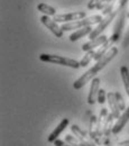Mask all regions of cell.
Returning <instances> with one entry per match:
<instances>
[{
    "label": "cell",
    "mask_w": 129,
    "mask_h": 146,
    "mask_svg": "<svg viewBox=\"0 0 129 146\" xmlns=\"http://www.w3.org/2000/svg\"><path fill=\"white\" fill-rule=\"evenodd\" d=\"M116 55H118V48L117 47H111V50L105 55L103 57H101L99 61L95 62V64L93 65L91 69H89L84 74H82L75 82H73V88L75 90H79L81 88H83L89 81H91L93 78H95V75L98 72H100L107 64H109L111 61L116 57Z\"/></svg>",
    "instance_id": "1"
},
{
    "label": "cell",
    "mask_w": 129,
    "mask_h": 146,
    "mask_svg": "<svg viewBox=\"0 0 129 146\" xmlns=\"http://www.w3.org/2000/svg\"><path fill=\"white\" fill-rule=\"evenodd\" d=\"M39 60L42 62L53 63V64H58V65H64V66H69V68H72V69L81 68L80 62H77L76 60L70 58V57H65V56H61V55L40 54L39 55Z\"/></svg>",
    "instance_id": "2"
},
{
    "label": "cell",
    "mask_w": 129,
    "mask_h": 146,
    "mask_svg": "<svg viewBox=\"0 0 129 146\" xmlns=\"http://www.w3.org/2000/svg\"><path fill=\"white\" fill-rule=\"evenodd\" d=\"M102 16L101 15H93L90 17L83 19H79L75 21H71V23H65L61 26V28L63 29V32H67V31H73V29H80L87 26H92L94 24H99L102 20Z\"/></svg>",
    "instance_id": "3"
},
{
    "label": "cell",
    "mask_w": 129,
    "mask_h": 146,
    "mask_svg": "<svg viewBox=\"0 0 129 146\" xmlns=\"http://www.w3.org/2000/svg\"><path fill=\"white\" fill-rule=\"evenodd\" d=\"M118 14H119V8L114 9L111 14L107 15L105 18L102 19V20L97 25V27H95V28H93V31L91 32V34L89 35V38H90V39H93V38H95V37L100 36V35H101V33H102V32H103V31H105V29L110 25L111 21L118 16Z\"/></svg>",
    "instance_id": "4"
},
{
    "label": "cell",
    "mask_w": 129,
    "mask_h": 146,
    "mask_svg": "<svg viewBox=\"0 0 129 146\" xmlns=\"http://www.w3.org/2000/svg\"><path fill=\"white\" fill-rule=\"evenodd\" d=\"M119 8V14H118V18L116 20L114 24V28H113V33L110 36L111 39H113L114 43L118 42V39L121 36V32H122V27L125 24V18L127 17V6L124 7H118Z\"/></svg>",
    "instance_id": "5"
},
{
    "label": "cell",
    "mask_w": 129,
    "mask_h": 146,
    "mask_svg": "<svg viewBox=\"0 0 129 146\" xmlns=\"http://www.w3.org/2000/svg\"><path fill=\"white\" fill-rule=\"evenodd\" d=\"M85 13L84 11H74V13H70V14H57L54 16V20L56 23H71V21H75L79 19L85 18Z\"/></svg>",
    "instance_id": "6"
},
{
    "label": "cell",
    "mask_w": 129,
    "mask_h": 146,
    "mask_svg": "<svg viewBox=\"0 0 129 146\" xmlns=\"http://www.w3.org/2000/svg\"><path fill=\"white\" fill-rule=\"evenodd\" d=\"M40 21H42V24H43L46 28H48V29L55 35V37L61 38V37L63 36V33H64L63 29L57 25V23H56L55 20L50 18V16H46V15L42 16V17H40Z\"/></svg>",
    "instance_id": "7"
},
{
    "label": "cell",
    "mask_w": 129,
    "mask_h": 146,
    "mask_svg": "<svg viewBox=\"0 0 129 146\" xmlns=\"http://www.w3.org/2000/svg\"><path fill=\"white\" fill-rule=\"evenodd\" d=\"M100 90V79L99 78H93L91 80V87L88 96V104L89 105H94L95 101H98V93Z\"/></svg>",
    "instance_id": "8"
},
{
    "label": "cell",
    "mask_w": 129,
    "mask_h": 146,
    "mask_svg": "<svg viewBox=\"0 0 129 146\" xmlns=\"http://www.w3.org/2000/svg\"><path fill=\"white\" fill-rule=\"evenodd\" d=\"M128 120H129V107H127V109L120 115V117L117 119L116 124L113 125V127H112V134L113 135H118L122 130V128L126 126V124L128 123Z\"/></svg>",
    "instance_id": "9"
},
{
    "label": "cell",
    "mask_w": 129,
    "mask_h": 146,
    "mask_svg": "<svg viewBox=\"0 0 129 146\" xmlns=\"http://www.w3.org/2000/svg\"><path fill=\"white\" fill-rule=\"evenodd\" d=\"M107 39H108V37L101 34L100 36L95 37L93 39H90V42L83 44L82 45V51L83 52H88V51H91V50H95L98 46H101L103 43H106Z\"/></svg>",
    "instance_id": "10"
},
{
    "label": "cell",
    "mask_w": 129,
    "mask_h": 146,
    "mask_svg": "<svg viewBox=\"0 0 129 146\" xmlns=\"http://www.w3.org/2000/svg\"><path fill=\"white\" fill-rule=\"evenodd\" d=\"M71 131L75 135V137H77V139H79L80 142H82V143H84V144H87V145L95 146V144H94V142H93L92 139H89V138H88L87 133L83 131L77 125H72V126H71Z\"/></svg>",
    "instance_id": "11"
},
{
    "label": "cell",
    "mask_w": 129,
    "mask_h": 146,
    "mask_svg": "<svg viewBox=\"0 0 129 146\" xmlns=\"http://www.w3.org/2000/svg\"><path fill=\"white\" fill-rule=\"evenodd\" d=\"M69 124H70V120H69L67 118L62 119V121L57 125V127H55V129H54V130L51 133V135L48 136L47 142H48V143H54L56 139H57V137L62 134V131L69 126Z\"/></svg>",
    "instance_id": "12"
},
{
    "label": "cell",
    "mask_w": 129,
    "mask_h": 146,
    "mask_svg": "<svg viewBox=\"0 0 129 146\" xmlns=\"http://www.w3.org/2000/svg\"><path fill=\"white\" fill-rule=\"evenodd\" d=\"M107 98H108V104H109V109L110 112L113 115L114 119H118L120 117V112L121 110L119 109V106H118V102H117V99H116V96H114V92H109L107 94Z\"/></svg>",
    "instance_id": "13"
},
{
    "label": "cell",
    "mask_w": 129,
    "mask_h": 146,
    "mask_svg": "<svg viewBox=\"0 0 129 146\" xmlns=\"http://www.w3.org/2000/svg\"><path fill=\"white\" fill-rule=\"evenodd\" d=\"M109 111L107 110V108H102L100 111V115L98 117V121H97V128H95V131L98 134V136L101 138L102 135H103V124H105V120H106V117L108 116Z\"/></svg>",
    "instance_id": "14"
},
{
    "label": "cell",
    "mask_w": 129,
    "mask_h": 146,
    "mask_svg": "<svg viewBox=\"0 0 129 146\" xmlns=\"http://www.w3.org/2000/svg\"><path fill=\"white\" fill-rule=\"evenodd\" d=\"M92 31H93V28L91 26H87V27L80 28V29H77L76 32H74V33H72V34L70 35V40H71V42H75V40H77V39H80V38H82V37L87 36V35H90Z\"/></svg>",
    "instance_id": "15"
},
{
    "label": "cell",
    "mask_w": 129,
    "mask_h": 146,
    "mask_svg": "<svg viewBox=\"0 0 129 146\" xmlns=\"http://www.w3.org/2000/svg\"><path fill=\"white\" fill-rule=\"evenodd\" d=\"M113 115L109 112L108 116L106 117V120H105V124H103V135L106 137H109L110 134L112 133V127H113Z\"/></svg>",
    "instance_id": "16"
},
{
    "label": "cell",
    "mask_w": 129,
    "mask_h": 146,
    "mask_svg": "<svg viewBox=\"0 0 129 146\" xmlns=\"http://www.w3.org/2000/svg\"><path fill=\"white\" fill-rule=\"evenodd\" d=\"M120 74L122 78V82H124V87L127 96H129V69L126 65H122L120 68Z\"/></svg>",
    "instance_id": "17"
},
{
    "label": "cell",
    "mask_w": 129,
    "mask_h": 146,
    "mask_svg": "<svg viewBox=\"0 0 129 146\" xmlns=\"http://www.w3.org/2000/svg\"><path fill=\"white\" fill-rule=\"evenodd\" d=\"M37 9L40 13H43L44 15H46V16H55V15H57L55 8H53V7H51V6L46 5V3H43V2L42 3H38Z\"/></svg>",
    "instance_id": "18"
},
{
    "label": "cell",
    "mask_w": 129,
    "mask_h": 146,
    "mask_svg": "<svg viewBox=\"0 0 129 146\" xmlns=\"http://www.w3.org/2000/svg\"><path fill=\"white\" fill-rule=\"evenodd\" d=\"M95 50H91V51H88L87 52V54L84 55L83 57H82V60L80 61V65L82 66V68H84V66H87L91 61H92L93 58H94V55H95Z\"/></svg>",
    "instance_id": "19"
},
{
    "label": "cell",
    "mask_w": 129,
    "mask_h": 146,
    "mask_svg": "<svg viewBox=\"0 0 129 146\" xmlns=\"http://www.w3.org/2000/svg\"><path fill=\"white\" fill-rule=\"evenodd\" d=\"M65 141L72 146H90V145L84 144V143H82V142H80V141L77 139V137L72 136V135H66V136H65Z\"/></svg>",
    "instance_id": "20"
},
{
    "label": "cell",
    "mask_w": 129,
    "mask_h": 146,
    "mask_svg": "<svg viewBox=\"0 0 129 146\" xmlns=\"http://www.w3.org/2000/svg\"><path fill=\"white\" fill-rule=\"evenodd\" d=\"M114 96H116V99H117V102H118V106H119V109L121 111H125L126 110V105H125V100L121 96V93L118 91L114 92Z\"/></svg>",
    "instance_id": "21"
},
{
    "label": "cell",
    "mask_w": 129,
    "mask_h": 146,
    "mask_svg": "<svg viewBox=\"0 0 129 146\" xmlns=\"http://www.w3.org/2000/svg\"><path fill=\"white\" fill-rule=\"evenodd\" d=\"M98 102L100 104V105H103L105 102H106V91L103 90V89H100L99 90V93H98Z\"/></svg>",
    "instance_id": "22"
},
{
    "label": "cell",
    "mask_w": 129,
    "mask_h": 146,
    "mask_svg": "<svg viewBox=\"0 0 129 146\" xmlns=\"http://www.w3.org/2000/svg\"><path fill=\"white\" fill-rule=\"evenodd\" d=\"M114 0H100V3H99V6L97 7V9L98 10H103L107 6H109L111 2H113Z\"/></svg>",
    "instance_id": "23"
},
{
    "label": "cell",
    "mask_w": 129,
    "mask_h": 146,
    "mask_svg": "<svg viewBox=\"0 0 129 146\" xmlns=\"http://www.w3.org/2000/svg\"><path fill=\"white\" fill-rule=\"evenodd\" d=\"M113 6H114V1H113V2H111L109 6H107V7H106V8L102 10V15L107 16V15L111 14V13L113 11Z\"/></svg>",
    "instance_id": "24"
},
{
    "label": "cell",
    "mask_w": 129,
    "mask_h": 146,
    "mask_svg": "<svg viewBox=\"0 0 129 146\" xmlns=\"http://www.w3.org/2000/svg\"><path fill=\"white\" fill-rule=\"evenodd\" d=\"M99 3H100V0H90L89 3H88V9L89 10L97 9V7L99 6Z\"/></svg>",
    "instance_id": "25"
},
{
    "label": "cell",
    "mask_w": 129,
    "mask_h": 146,
    "mask_svg": "<svg viewBox=\"0 0 129 146\" xmlns=\"http://www.w3.org/2000/svg\"><path fill=\"white\" fill-rule=\"evenodd\" d=\"M54 145L55 146H72V145H70L66 141H62V139H56L55 142H54Z\"/></svg>",
    "instance_id": "26"
},
{
    "label": "cell",
    "mask_w": 129,
    "mask_h": 146,
    "mask_svg": "<svg viewBox=\"0 0 129 146\" xmlns=\"http://www.w3.org/2000/svg\"><path fill=\"white\" fill-rule=\"evenodd\" d=\"M129 45V29L128 32H127V34H126V36L124 38V42H122V46H124V48H127Z\"/></svg>",
    "instance_id": "27"
},
{
    "label": "cell",
    "mask_w": 129,
    "mask_h": 146,
    "mask_svg": "<svg viewBox=\"0 0 129 146\" xmlns=\"http://www.w3.org/2000/svg\"><path fill=\"white\" fill-rule=\"evenodd\" d=\"M117 146H129V139H127V141H122V142L118 143Z\"/></svg>",
    "instance_id": "28"
},
{
    "label": "cell",
    "mask_w": 129,
    "mask_h": 146,
    "mask_svg": "<svg viewBox=\"0 0 129 146\" xmlns=\"http://www.w3.org/2000/svg\"><path fill=\"white\" fill-rule=\"evenodd\" d=\"M127 18H129V13L127 14Z\"/></svg>",
    "instance_id": "29"
}]
</instances>
